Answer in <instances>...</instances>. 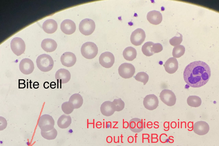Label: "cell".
<instances>
[{"instance_id":"cell-1","label":"cell","mask_w":219,"mask_h":146,"mask_svg":"<svg viewBox=\"0 0 219 146\" xmlns=\"http://www.w3.org/2000/svg\"><path fill=\"white\" fill-rule=\"evenodd\" d=\"M209 66L205 62L197 61L192 62L185 67L183 77L186 83L193 88H199L205 85L211 76Z\"/></svg>"},{"instance_id":"cell-2","label":"cell","mask_w":219,"mask_h":146,"mask_svg":"<svg viewBox=\"0 0 219 146\" xmlns=\"http://www.w3.org/2000/svg\"><path fill=\"white\" fill-rule=\"evenodd\" d=\"M37 67L41 71L47 72L52 68L54 66V61L50 56L46 54L40 55L36 60Z\"/></svg>"},{"instance_id":"cell-3","label":"cell","mask_w":219,"mask_h":146,"mask_svg":"<svg viewBox=\"0 0 219 146\" xmlns=\"http://www.w3.org/2000/svg\"><path fill=\"white\" fill-rule=\"evenodd\" d=\"M81 52L84 58L88 59H92L97 55L98 48L94 43L90 42H87L82 45Z\"/></svg>"},{"instance_id":"cell-4","label":"cell","mask_w":219,"mask_h":146,"mask_svg":"<svg viewBox=\"0 0 219 146\" xmlns=\"http://www.w3.org/2000/svg\"><path fill=\"white\" fill-rule=\"evenodd\" d=\"M54 121L53 117L48 114H44L40 117L38 125L41 131H48L52 130L54 125Z\"/></svg>"},{"instance_id":"cell-5","label":"cell","mask_w":219,"mask_h":146,"mask_svg":"<svg viewBox=\"0 0 219 146\" xmlns=\"http://www.w3.org/2000/svg\"><path fill=\"white\" fill-rule=\"evenodd\" d=\"M79 30L80 32L85 35L91 34L95 28L94 22L91 19H85L82 20L79 25Z\"/></svg>"},{"instance_id":"cell-6","label":"cell","mask_w":219,"mask_h":146,"mask_svg":"<svg viewBox=\"0 0 219 146\" xmlns=\"http://www.w3.org/2000/svg\"><path fill=\"white\" fill-rule=\"evenodd\" d=\"M119 75L125 79L131 78L135 72V68L131 64L124 63L121 64L118 69Z\"/></svg>"},{"instance_id":"cell-7","label":"cell","mask_w":219,"mask_h":146,"mask_svg":"<svg viewBox=\"0 0 219 146\" xmlns=\"http://www.w3.org/2000/svg\"><path fill=\"white\" fill-rule=\"evenodd\" d=\"M159 97L161 101L167 105L171 106L175 104L176 98L174 93L171 90L168 89L162 90Z\"/></svg>"},{"instance_id":"cell-8","label":"cell","mask_w":219,"mask_h":146,"mask_svg":"<svg viewBox=\"0 0 219 146\" xmlns=\"http://www.w3.org/2000/svg\"><path fill=\"white\" fill-rule=\"evenodd\" d=\"M11 47L14 53L19 56L24 52L25 45L24 41L21 38L17 37L14 38L11 40Z\"/></svg>"},{"instance_id":"cell-9","label":"cell","mask_w":219,"mask_h":146,"mask_svg":"<svg viewBox=\"0 0 219 146\" xmlns=\"http://www.w3.org/2000/svg\"><path fill=\"white\" fill-rule=\"evenodd\" d=\"M146 37L145 33L142 29L138 28L133 31L131 35L130 41L132 44L138 46L144 41Z\"/></svg>"},{"instance_id":"cell-10","label":"cell","mask_w":219,"mask_h":146,"mask_svg":"<svg viewBox=\"0 0 219 146\" xmlns=\"http://www.w3.org/2000/svg\"><path fill=\"white\" fill-rule=\"evenodd\" d=\"M114 61L115 58L113 55L109 52H106L102 53L99 58L100 64L103 67L106 68L111 67Z\"/></svg>"},{"instance_id":"cell-11","label":"cell","mask_w":219,"mask_h":146,"mask_svg":"<svg viewBox=\"0 0 219 146\" xmlns=\"http://www.w3.org/2000/svg\"><path fill=\"white\" fill-rule=\"evenodd\" d=\"M143 104L145 108L153 110L156 109L159 105V100L157 97L154 94L147 95L144 98Z\"/></svg>"},{"instance_id":"cell-12","label":"cell","mask_w":219,"mask_h":146,"mask_svg":"<svg viewBox=\"0 0 219 146\" xmlns=\"http://www.w3.org/2000/svg\"><path fill=\"white\" fill-rule=\"evenodd\" d=\"M20 71L23 74L28 75L31 74L33 71L34 66L33 62L28 58H25L21 60L19 64Z\"/></svg>"},{"instance_id":"cell-13","label":"cell","mask_w":219,"mask_h":146,"mask_svg":"<svg viewBox=\"0 0 219 146\" xmlns=\"http://www.w3.org/2000/svg\"><path fill=\"white\" fill-rule=\"evenodd\" d=\"M76 60V56L73 53L66 52L64 53L60 58V61L64 66L70 67L74 66Z\"/></svg>"},{"instance_id":"cell-14","label":"cell","mask_w":219,"mask_h":146,"mask_svg":"<svg viewBox=\"0 0 219 146\" xmlns=\"http://www.w3.org/2000/svg\"><path fill=\"white\" fill-rule=\"evenodd\" d=\"M208 123L203 121H199L194 123L193 126V131L196 134L202 135L206 134L209 130Z\"/></svg>"},{"instance_id":"cell-15","label":"cell","mask_w":219,"mask_h":146,"mask_svg":"<svg viewBox=\"0 0 219 146\" xmlns=\"http://www.w3.org/2000/svg\"><path fill=\"white\" fill-rule=\"evenodd\" d=\"M55 78L58 82L60 84L67 83L71 78V74L69 71L65 68H61L56 73Z\"/></svg>"},{"instance_id":"cell-16","label":"cell","mask_w":219,"mask_h":146,"mask_svg":"<svg viewBox=\"0 0 219 146\" xmlns=\"http://www.w3.org/2000/svg\"><path fill=\"white\" fill-rule=\"evenodd\" d=\"M60 29L62 31L67 35H71L74 33L76 29L75 23L70 19H65L61 23Z\"/></svg>"},{"instance_id":"cell-17","label":"cell","mask_w":219,"mask_h":146,"mask_svg":"<svg viewBox=\"0 0 219 146\" xmlns=\"http://www.w3.org/2000/svg\"><path fill=\"white\" fill-rule=\"evenodd\" d=\"M129 127L132 132L138 133L142 131L144 127V123L142 120L137 118L132 119L129 122Z\"/></svg>"},{"instance_id":"cell-18","label":"cell","mask_w":219,"mask_h":146,"mask_svg":"<svg viewBox=\"0 0 219 146\" xmlns=\"http://www.w3.org/2000/svg\"><path fill=\"white\" fill-rule=\"evenodd\" d=\"M147 17L149 22L153 25H158L162 20V14L159 11L156 10L149 12L147 14Z\"/></svg>"},{"instance_id":"cell-19","label":"cell","mask_w":219,"mask_h":146,"mask_svg":"<svg viewBox=\"0 0 219 146\" xmlns=\"http://www.w3.org/2000/svg\"><path fill=\"white\" fill-rule=\"evenodd\" d=\"M165 71L170 74L175 73L178 68V63L177 59L174 57L169 58L164 65Z\"/></svg>"},{"instance_id":"cell-20","label":"cell","mask_w":219,"mask_h":146,"mask_svg":"<svg viewBox=\"0 0 219 146\" xmlns=\"http://www.w3.org/2000/svg\"><path fill=\"white\" fill-rule=\"evenodd\" d=\"M100 110L102 114L106 116H111L115 111L112 102L109 101H105L102 104Z\"/></svg>"},{"instance_id":"cell-21","label":"cell","mask_w":219,"mask_h":146,"mask_svg":"<svg viewBox=\"0 0 219 146\" xmlns=\"http://www.w3.org/2000/svg\"><path fill=\"white\" fill-rule=\"evenodd\" d=\"M42 27L45 32L48 34H52L56 31L58 25L55 20L52 19H48L44 22Z\"/></svg>"},{"instance_id":"cell-22","label":"cell","mask_w":219,"mask_h":146,"mask_svg":"<svg viewBox=\"0 0 219 146\" xmlns=\"http://www.w3.org/2000/svg\"><path fill=\"white\" fill-rule=\"evenodd\" d=\"M41 46L45 51L51 52L55 50L57 47V44L56 42L54 40L46 38L42 41Z\"/></svg>"},{"instance_id":"cell-23","label":"cell","mask_w":219,"mask_h":146,"mask_svg":"<svg viewBox=\"0 0 219 146\" xmlns=\"http://www.w3.org/2000/svg\"><path fill=\"white\" fill-rule=\"evenodd\" d=\"M72 122V119L69 115L63 114L58 119L57 124L59 127L61 129L68 128Z\"/></svg>"},{"instance_id":"cell-24","label":"cell","mask_w":219,"mask_h":146,"mask_svg":"<svg viewBox=\"0 0 219 146\" xmlns=\"http://www.w3.org/2000/svg\"><path fill=\"white\" fill-rule=\"evenodd\" d=\"M73 106L74 109L80 108L83 104V99L79 94L76 93L72 95L70 98L69 101Z\"/></svg>"},{"instance_id":"cell-25","label":"cell","mask_w":219,"mask_h":146,"mask_svg":"<svg viewBox=\"0 0 219 146\" xmlns=\"http://www.w3.org/2000/svg\"><path fill=\"white\" fill-rule=\"evenodd\" d=\"M123 54L125 60L132 61L136 58L137 52L136 50L132 46H128L124 49Z\"/></svg>"},{"instance_id":"cell-26","label":"cell","mask_w":219,"mask_h":146,"mask_svg":"<svg viewBox=\"0 0 219 146\" xmlns=\"http://www.w3.org/2000/svg\"><path fill=\"white\" fill-rule=\"evenodd\" d=\"M187 102L189 106L193 107L200 106L202 103L201 98L196 96H190L187 99Z\"/></svg>"},{"instance_id":"cell-27","label":"cell","mask_w":219,"mask_h":146,"mask_svg":"<svg viewBox=\"0 0 219 146\" xmlns=\"http://www.w3.org/2000/svg\"><path fill=\"white\" fill-rule=\"evenodd\" d=\"M41 136L44 139L50 140L56 138L57 135V132L54 127L52 130L48 131H41Z\"/></svg>"},{"instance_id":"cell-28","label":"cell","mask_w":219,"mask_h":146,"mask_svg":"<svg viewBox=\"0 0 219 146\" xmlns=\"http://www.w3.org/2000/svg\"><path fill=\"white\" fill-rule=\"evenodd\" d=\"M154 43L152 42H147L143 45L142 47V51L143 53L147 56H151L154 54L152 52L151 48Z\"/></svg>"},{"instance_id":"cell-29","label":"cell","mask_w":219,"mask_h":146,"mask_svg":"<svg viewBox=\"0 0 219 146\" xmlns=\"http://www.w3.org/2000/svg\"><path fill=\"white\" fill-rule=\"evenodd\" d=\"M185 51L184 47L181 45L175 46L173 48L172 55L174 58H179L182 56Z\"/></svg>"},{"instance_id":"cell-30","label":"cell","mask_w":219,"mask_h":146,"mask_svg":"<svg viewBox=\"0 0 219 146\" xmlns=\"http://www.w3.org/2000/svg\"><path fill=\"white\" fill-rule=\"evenodd\" d=\"M135 78L136 80L143 83L144 85H145L148 81L149 76L147 73L142 72L138 73Z\"/></svg>"},{"instance_id":"cell-31","label":"cell","mask_w":219,"mask_h":146,"mask_svg":"<svg viewBox=\"0 0 219 146\" xmlns=\"http://www.w3.org/2000/svg\"><path fill=\"white\" fill-rule=\"evenodd\" d=\"M61 108L63 112L66 114H70L74 109L73 106L69 102H64L62 105Z\"/></svg>"},{"instance_id":"cell-32","label":"cell","mask_w":219,"mask_h":146,"mask_svg":"<svg viewBox=\"0 0 219 146\" xmlns=\"http://www.w3.org/2000/svg\"><path fill=\"white\" fill-rule=\"evenodd\" d=\"M112 102L114 106L115 111H119L124 109L125 103L121 98L115 99Z\"/></svg>"},{"instance_id":"cell-33","label":"cell","mask_w":219,"mask_h":146,"mask_svg":"<svg viewBox=\"0 0 219 146\" xmlns=\"http://www.w3.org/2000/svg\"><path fill=\"white\" fill-rule=\"evenodd\" d=\"M182 40V36L179 33V36H175L169 40L170 44L173 46L179 45Z\"/></svg>"},{"instance_id":"cell-34","label":"cell","mask_w":219,"mask_h":146,"mask_svg":"<svg viewBox=\"0 0 219 146\" xmlns=\"http://www.w3.org/2000/svg\"><path fill=\"white\" fill-rule=\"evenodd\" d=\"M163 50L162 45L159 43H154L151 48L152 52L154 54L161 52Z\"/></svg>"},{"instance_id":"cell-35","label":"cell","mask_w":219,"mask_h":146,"mask_svg":"<svg viewBox=\"0 0 219 146\" xmlns=\"http://www.w3.org/2000/svg\"><path fill=\"white\" fill-rule=\"evenodd\" d=\"M0 130H3L7 127V122L6 119L4 117H0Z\"/></svg>"},{"instance_id":"cell-36","label":"cell","mask_w":219,"mask_h":146,"mask_svg":"<svg viewBox=\"0 0 219 146\" xmlns=\"http://www.w3.org/2000/svg\"><path fill=\"white\" fill-rule=\"evenodd\" d=\"M48 84H49V83L47 82H44V87L45 86H46L44 88H48L49 87V86H48Z\"/></svg>"},{"instance_id":"cell-37","label":"cell","mask_w":219,"mask_h":146,"mask_svg":"<svg viewBox=\"0 0 219 146\" xmlns=\"http://www.w3.org/2000/svg\"><path fill=\"white\" fill-rule=\"evenodd\" d=\"M39 84H38V82H35L33 84V87H34V88H36V86H37V87H39Z\"/></svg>"},{"instance_id":"cell-38","label":"cell","mask_w":219,"mask_h":146,"mask_svg":"<svg viewBox=\"0 0 219 146\" xmlns=\"http://www.w3.org/2000/svg\"><path fill=\"white\" fill-rule=\"evenodd\" d=\"M116 146H121V145H117Z\"/></svg>"}]
</instances>
